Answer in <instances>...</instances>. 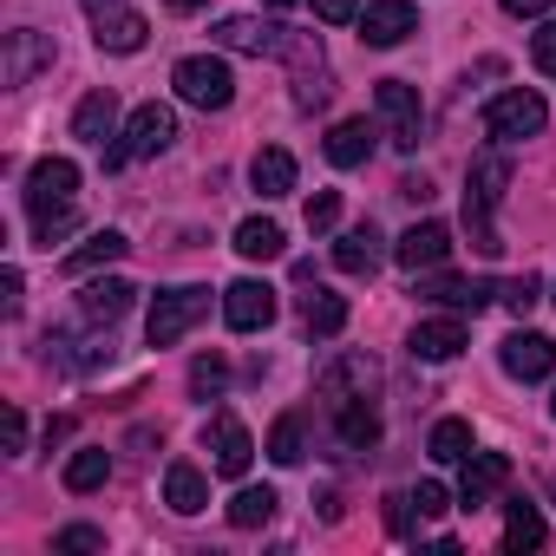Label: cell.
Here are the masks:
<instances>
[{
  "instance_id": "1",
  "label": "cell",
  "mask_w": 556,
  "mask_h": 556,
  "mask_svg": "<svg viewBox=\"0 0 556 556\" xmlns=\"http://www.w3.org/2000/svg\"><path fill=\"white\" fill-rule=\"evenodd\" d=\"M504 184H510V157H497V151L465 170V229H471V249H478V255H497V249H504V236H497V223H491Z\"/></svg>"
},
{
  "instance_id": "2",
  "label": "cell",
  "mask_w": 556,
  "mask_h": 556,
  "mask_svg": "<svg viewBox=\"0 0 556 556\" xmlns=\"http://www.w3.org/2000/svg\"><path fill=\"white\" fill-rule=\"evenodd\" d=\"M170 144H177V112H170V105H138V112L125 118V138L105 144V170H125V164L157 157V151H170Z\"/></svg>"
},
{
  "instance_id": "3",
  "label": "cell",
  "mask_w": 556,
  "mask_h": 556,
  "mask_svg": "<svg viewBox=\"0 0 556 556\" xmlns=\"http://www.w3.org/2000/svg\"><path fill=\"white\" fill-rule=\"evenodd\" d=\"M170 86H177V99L197 105V112H223V105L236 99V73H229V60H216V53H190V60H177Z\"/></svg>"
},
{
  "instance_id": "4",
  "label": "cell",
  "mask_w": 556,
  "mask_h": 556,
  "mask_svg": "<svg viewBox=\"0 0 556 556\" xmlns=\"http://www.w3.org/2000/svg\"><path fill=\"white\" fill-rule=\"evenodd\" d=\"M543 118H549V105H543V92H530V86H510V92H497V99L484 105V131H491L497 144L536 138Z\"/></svg>"
},
{
  "instance_id": "5",
  "label": "cell",
  "mask_w": 556,
  "mask_h": 556,
  "mask_svg": "<svg viewBox=\"0 0 556 556\" xmlns=\"http://www.w3.org/2000/svg\"><path fill=\"white\" fill-rule=\"evenodd\" d=\"M203 315H210V289H164V295L151 302L144 334H151V348H177Z\"/></svg>"
},
{
  "instance_id": "6",
  "label": "cell",
  "mask_w": 556,
  "mask_h": 556,
  "mask_svg": "<svg viewBox=\"0 0 556 556\" xmlns=\"http://www.w3.org/2000/svg\"><path fill=\"white\" fill-rule=\"evenodd\" d=\"M374 112H380V125H387V138H393L400 151H419L426 112H419V92H413L406 79H380V86H374Z\"/></svg>"
},
{
  "instance_id": "7",
  "label": "cell",
  "mask_w": 556,
  "mask_h": 556,
  "mask_svg": "<svg viewBox=\"0 0 556 556\" xmlns=\"http://www.w3.org/2000/svg\"><path fill=\"white\" fill-rule=\"evenodd\" d=\"M73 197H79V164L73 157H40L34 177H27V216L34 223L60 216V210H73Z\"/></svg>"
},
{
  "instance_id": "8",
  "label": "cell",
  "mask_w": 556,
  "mask_h": 556,
  "mask_svg": "<svg viewBox=\"0 0 556 556\" xmlns=\"http://www.w3.org/2000/svg\"><path fill=\"white\" fill-rule=\"evenodd\" d=\"M419 302L452 308V315H478V308L497 302V289L478 282V275H439V268H419Z\"/></svg>"
},
{
  "instance_id": "9",
  "label": "cell",
  "mask_w": 556,
  "mask_h": 556,
  "mask_svg": "<svg viewBox=\"0 0 556 556\" xmlns=\"http://www.w3.org/2000/svg\"><path fill=\"white\" fill-rule=\"evenodd\" d=\"M216 47L223 53H289L295 47V34L282 27V21H255V14H229V21H216Z\"/></svg>"
},
{
  "instance_id": "10",
  "label": "cell",
  "mask_w": 556,
  "mask_h": 556,
  "mask_svg": "<svg viewBox=\"0 0 556 556\" xmlns=\"http://www.w3.org/2000/svg\"><path fill=\"white\" fill-rule=\"evenodd\" d=\"M223 321H229L236 334H262V328L275 321V289L255 282V275L229 282V289H223Z\"/></svg>"
},
{
  "instance_id": "11",
  "label": "cell",
  "mask_w": 556,
  "mask_h": 556,
  "mask_svg": "<svg viewBox=\"0 0 556 556\" xmlns=\"http://www.w3.org/2000/svg\"><path fill=\"white\" fill-rule=\"evenodd\" d=\"M321 400H334V406H348V400H374V387H380V367L367 361V354H341V361H328L321 367Z\"/></svg>"
},
{
  "instance_id": "12",
  "label": "cell",
  "mask_w": 556,
  "mask_h": 556,
  "mask_svg": "<svg viewBox=\"0 0 556 556\" xmlns=\"http://www.w3.org/2000/svg\"><path fill=\"white\" fill-rule=\"evenodd\" d=\"M203 445H210V465H216L223 478H242V471H249V458H255V439L242 432V419H236V413H216V419L203 426Z\"/></svg>"
},
{
  "instance_id": "13",
  "label": "cell",
  "mask_w": 556,
  "mask_h": 556,
  "mask_svg": "<svg viewBox=\"0 0 556 556\" xmlns=\"http://www.w3.org/2000/svg\"><path fill=\"white\" fill-rule=\"evenodd\" d=\"M419 34V8L413 0H374V8H361V40L367 47H400Z\"/></svg>"
},
{
  "instance_id": "14",
  "label": "cell",
  "mask_w": 556,
  "mask_h": 556,
  "mask_svg": "<svg viewBox=\"0 0 556 556\" xmlns=\"http://www.w3.org/2000/svg\"><path fill=\"white\" fill-rule=\"evenodd\" d=\"M497 361H504V374H510V380H523V387H530V380H549V374H556V341H549V334H523V328H517V334L497 348Z\"/></svg>"
},
{
  "instance_id": "15",
  "label": "cell",
  "mask_w": 556,
  "mask_h": 556,
  "mask_svg": "<svg viewBox=\"0 0 556 556\" xmlns=\"http://www.w3.org/2000/svg\"><path fill=\"white\" fill-rule=\"evenodd\" d=\"M445 255H452V229H445V223H432V216H426V223H413V229L393 242V262H400V268H413V275H419V268H439Z\"/></svg>"
},
{
  "instance_id": "16",
  "label": "cell",
  "mask_w": 556,
  "mask_h": 556,
  "mask_svg": "<svg viewBox=\"0 0 556 556\" xmlns=\"http://www.w3.org/2000/svg\"><path fill=\"white\" fill-rule=\"evenodd\" d=\"M40 66H53V40L34 34V27L8 34V53H0V86H27Z\"/></svg>"
},
{
  "instance_id": "17",
  "label": "cell",
  "mask_w": 556,
  "mask_h": 556,
  "mask_svg": "<svg viewBox=\"0 0 556 556\" xmlns=\"http://www.w3.org/2000/svg\"><path fill=\"white\" fill-rule=\"evenodd\" d=\"M504 478H510V458L504 452H471L465 458V478H458V510H484Z\"/></svg>"
},
{
  "instance_id": "18",
  "label": "cell",
  "mask_w": 556,
  "mask_h": 556,
  "mask_svg": "<svg viewBox=\"0 0 556 556\" xmlns=\"http://www.w3.org/2000/svg\"><path fill=\"white\" fill-rule=\"evenodd\" d=\"M406 348H413V361H458V354L471 348V334H465L458 315H439V321H419Z\"/></svg>"
},
{
  "instance_id": "19",
  "label": "cell",
  "mask_w": 556,
  "mask_h": 556,
  "mask_svg": "<svg viewBox=\"0 0 556 556\" xmlns=\"http://www.w3.org/2000/svg\"><path fill=\"white\" fill-rule=\"evenodd\" d=\"M249 184H255V197H289L295 190V157L282 151V144H262L255 157H249Z\"/></svg>"
},
{
  "instance_id": "20",
  "label": "cell",
  "mask_w": 556,
  "mask_h": 556,
  "mask_svg": "<svg viewBox=\"0 0 556 556\" xmlns=\"http://www.w3.org/2000/svg\"><path fill=\"white\" fill-rule=\"evenodd\" d=\"M125 249H131V242H125L118 229H92V236H86V242L66 255V275H73V282H86V275H99V268L125 262Z\"/></svg>"
},
{
  "instance_id": "21",
  "label": "cell",
  "mask_w": 556,
  "mask_h": 556,
  "mask_svg": "<svg viewBox=\"0 0 556 556\" xmlns=\"http://www.w3.org/2000/svg\"><path fill=\"white\" fill-rule=\"evenodd\" d=\"M131 295H138L131 282H118V275H105V282H86V289H79V315H86L92 328H112V321H118V315L131 308Z\"/></svg>"
},
{
  "instance_id": "22",
  "label": "cell",
  "mask_w": 556,
  "mask_h": 556,
  "mask_svg": "<svg viewBox=\"0 0 556 556\" xmlns=\"http://www.w3.org/2000/svg\"><path fill=\"white\" fill-rule=\"evenodd\" d=\"M99 34V53H144V40H151V21L144 14H131V8H118V14H105V21H92Z\"/></svg>"
},
{
  "instance_id": "23",
  "label": "cell",
  "mask_w": 556,
  "mask_h": 556,
  "mask_svg": "<svg viewBox=\"0 0 556 556\" xmlns=\"http://www.w3.org/2000/svg\"><path fill=\"white\" fill-rule=\"evenodd\" d=\"M112 125H118V99H112V86H99V92H86V99L73 105V138L105 144V138H112Z\"/></svg>"
},
{
  "instance_id": "24",
  "label": "cell",
  "mask_w": 556,
  "mask_h": 556,
  "mask_svg": "<svg viewBox=\"0 0 556 556\" xmlns=\"http://www.w3.org/2000/svg\"><path fill=\"white\" fill-rule=\"evenodd\" d=\"M321 151H328V164H334V170H354V164H367V157H374V125H367V118H341V125L328 131V144H321Z\"/></svg>"
},
{
  "instance_id": "25",
  "label": "cell",
  "mask_w": 556,
  "mask_h": 556,
  "mask_svg": "<svg viewBox=\"0 0 556 556\" xmlns=\"http://www.w3.org/2000/svg\"><path fill=\"white\" fill-rule=\"evenodd\" d=\"M380 242H387V236H380L374 223H361V229H348V236L334 242V268H341V275H374V268H380V255H387Z\"/></svg>"
},
{
  "instance_id": "26",
  "label": "cell",
  "mask_w": 556,
  "mask_h": 556,
  "mask_svg": "<svg viewBox=\"0 0 556 556\" xmlns=\"http://www.w3.org/2000/svg\"><path fill=\"white\" fill-rule=\"evenodd\" d=\"M334 432H341L348 452H374V445H380V413H374V400H348V406H334Z\"/></svg>"
},
{
  "instance_id": "27",
  "label": "cell",
  "mask_w": 556,
  "mask_h": 556,
  "mask_svg": "<svg viewBox=\"0 0 556 556\" xmlns=\"http://www.w3.org/2000/svg\"><path fill=\"white\" fill-rule=\"evenodd\" d=\"M164 504H170V510H177V517H197V510H203V504H210V484H203V471H197V465H184V458H177V465H170V471H164Z\"/></svg>"
},
{
  "instance_id": "28",
  "label": "cell",
  "mask_w": 556,
  "mask_h": 556,
  "mask_svg": "<svg viewBox=\"0 0 556 556\" xmlns=\"http://www.w3.org/2000/svg\"><path fill=\"white\" fill-rule=\"evenodd\" d=\"M282 249H289V236L275 229L268 216H249V223H236V255H242V262H275Z\"/></svg>"
},
{
  "instance_id": "29",
  "label": "cell",
  "mask_w": 556,
  "mask_h": 556,
  "mask_svg": "<svg viewBox=\"0 0 556 556\" xmlns=\"http://www.w3.org/2000/svg\"><path fill=\"white\" fill-rule=\"evenodd\" d=\"M543 536H549V523L536 517V504L510 497L504 504V549H543Z\"/></svg>"
},
{
  "instance_id": "30",
  "label": "cell",
  "mask_w": 556,
  "mask_h": 556,
  "mask_svg": "<svg viewBox=\"0 0 556 556\" xmlns=\"http://www.w3.org/2000/svg\"><path fill=\"white\" fill-rule=\"evenodd\" d=\"M105 478H112V452H105V445H79V452L66 458V491L86 497V491H99Z\"/></svg>"
},
{
  "instance_id": "31",
  "label": "cell",
  "mask_w": 556,
  "mask_h": 556,
  "mask_svg": "<svg viewBox=\"0 0 556 556\" xmlns=\"http://www.w3.org/2000/svg\"><path fill=\"white\" fill-rule=\"evenodd\" d=\"M268 458H275V465H302V458H308V426H302V413H282V419H275Z\"/></svg>"
},
{
  "instance_id": "32",
  "label": "cell",
  "mask_w": 556,
  "mask_h": 556,
  "mask_svg": "<svg viewBox=\"0 0 556 556\" xmlns=\"http://www.w3.org/2000/svg\"><path fill=\"white\" fill-rule=\"evenodd\" d=\"M275 504H282V497H275L268 484H249V491L229 497V523H236V530H262V523L275 517Z\"/></svg>"
},
{
  "instance_id": "33",
  "label": "cell",
  "mask_w": 556,
  "mask_h": 556,
  "mask_svg": "<svg viewBox=\"0 0 556 556\" xmlns=\"http://www.w3.org/2000/svg\"><path fill=\"white\" fill-rule=\"evenodd\" d=\"M426 452H432L439 465H465L478 445H471V426H465V419H439V426H432V439H426Z\"/></svg>"
},
{
  "instance_id": "34",
  "label": "cell",
  "mask_w": 556,
  "mask_h": 556,
  "mask_svg": "<svg viewBox=\"0 0 556 556\" xmlns=\"http://www.w3.org/2000/svg\"><path fill=\"white\" fill-rule=\"evenodd\" d=\"M341 328H348V302H341V295H328V289H315V295H308V334L334 341Z\"/></svg>"
},
{
  "instance_id": "35",
  "label": "cell",
  "mask_w": 556,
  "mask_h": 556,
  "mask_svg": "<svg viewBox=\"0 0 556 556\" xmlns=\"http://www.w3.org/2000/svg\"><path fill=\"white\" fill-rule=\"evenodd\" d=\"M223 387H229V367H223V354H203V361L190 367V393H197V400H216Z\"/></svg>"
},
{
  "instance_id": "36",
  "label": "cell",
  "mask_w": 556,
  "mask_h": 556,
  "mask_svg": "<svg viewBox=\"0 0 556 556\" xmlns=\"http://www.w3.org/2000/svg\"><path fill=\"white\" fill-rule=\"evenodd\" d=\"M497 302H504L510 315H530V308L543 302V275H517V282H504V289H497Z\"/></svg>"
},
{
  "instance_id": "37",
  "label": "cell",
  "mask_w": 556,
  "mask_h": 556,
  "mask_svg": "<svg viewBox=\"0 0 556 556\" xmlns=\"http://www.w3.org/2000/svg\"><path fill=\"white\" fill-rule=\"evenodd\" d=\"M302 216H308V229H315V236H328V229L341 223V190H315Z\"/></svg>"
},
{
  "instance_id": "38",
  "label": "cell",
  "mask_w": 556,
  "mask_h": 556,
  "mask_svg": "<svg viewBox=\"0 0 556 556\" xmlns=\"http://www.w3.org/2000/svg\"><path fill=\"white\" fill-rule=\"evenodd\" d=\"M53 549H66V556H86V549H105V530H92V523H66V530L53 536Z\"/></svg>"
},
{
  "instance_id": "39",
  "label": "cell",
  "mask_w": 556,
  "mask_h": 556,
  "mask_svg": "<svg viewBox=\"0 0 556 556\" xmlns=\"http://www.w3.org/2000/svg\"><path fill=\"white\" fill-rule=\"evenodd\" d=\"M413 510H419V517H439V510H452V491H445L439 478H426V484L413 491Z\"/></svg>"
},
{
  "instance_id": "40",
  "label": "cell",
  "mask_w": 556,
  "mask_h": 556,
  "mask_svg": "<svg viewBox=\"0 0 556 556\" xmlns=\"http://www.w3.org/2000/svg\"><path fill=\"white\" fill-rule=\"evenodd\" d=\"M387 530L393 536H413V491H393L387 497Z\"/></svg>"
},
{
  "instance_id": "41",
  "label": "cell",
  "mask_w": 556,
  "mask_h": 556,
  "mask_svg": "<svg viewBox=\"0 0 556 556\" xmlns=\"http://www.w3.org/2000/svg\"><path fill=\"white\" fill-rule=\"evenodd\" d=\"M530 60H536V73H556V21H543V27H536Z\"/></svg>"
},
{
  "instance_id": "42",
  "label": "cell",
  "mask_w": 556,
  "mask_h": 556,
  "mask_svg": "<svg viewBox=\"0 0 556 556\" xmlns=\"http://www.w3.org/2000/svg\"><path fill=\"white\" fill-rule=\"evenodd\" d=\"M315 21L348 27V21H361V0H315Z\"/></svg>"
},
{
  "instance_id": "43",
  "label": "cell",
  "mask_w": 556,
  "mask_h": 556,
  "mask_svg": "<svg viewBox=\"0 0 556 556\" xmlns=\"http://www.w3.org/2000/svg\"><path fill=\"white\" fill-rule=\"evenodd\" d=\"M0 432H8V452H14V458L27 452V413H21V406H8V413H0Z\"/></svg>"
},
{
  "instance_id": "44",
  "label": "cell",
  "mask_w": 556,
  "mask_h": 556,
  "mask_svg": "<svg viewBox=\"0 0 556 556\" xmlns=\"http://www.w3.org/2000/svg\"><path fill=\"white\" fill-rule=\"evenodd\" d=\"M73 223H79V216H73V210H60V216H40V223H34V236H40V242L53 249L60 236H73Z\"/></svg>"
},
{
  "instance_id": "45",
  "label": "cell",
  "mask_w": 556,
  "mask_h": 556,
  "mask_svg": "<svg viewBox=\"0 0 556 556\" xmlns=\"http://www.w3.org/2000/svg\"><path fill=\"white\" fill-rule=\"evenodd\" d=\"M510 21H549V0H504Z\"/></svg>"
},
{
  "instance_id": "46",
  "label": "cell",
  "mask_w": 556,
  "mask_h": 556,
  "mask_svg": "<svg viewBox=\"0 0 556 556\" xmlns=\"http://www.w3.org/2000/svg\"><path fill=\"white\" fill-rule=\"evenodd\" d=\"M0 308H8V315H21V268H8V275H0Z\"/></svg>"
},
{
  "instance_id": "47",
  "label": "cell",
  "mask_w": 556,
  "mask_h": 556,
  "mask_svg": "<svg viewBox=\"0 0 556 556\" xmlns=\"http://www.w3.org/2000/svg\"><path fill=\"white\" fill-rule=\"evenodd\" d=\"M400 197H413V203H426V197H432V184H426V177H406V184H400Z\"/></svg>"
},
{
  "instance_id": "48",
  "label": "cell",
  "mask_w": 556,
  "mask_h": 556,
  "mask_svg": "<svg viewBox=\"0 0 556 556\" xmlns=\"http://www.w3.org/2000/svg\"><path fill=\"white\" fill-rule=\"evenodd\" d=\"M118 8H125V0H86V14H92V21H105V14H118Z\"/></svg>"
},
{
  "instance_id": "49",
  "label": "cell",
  "mask_w": 556,
  "mask_h": 556,
  "mask_svg": "<svg viewBox=\"0 0 556 556\" xmlns=\"http://www.w3.org/2000/svg\"><path fill=\"white\" fill-rule=\"evenodd\" d=\"M197 8H210V0H170V14H197Z\"/></svg>"
},
{
  "instance_id": "50",
  "label": "cell",
  "mask_w": 556,
  "mask_h": 556,
  "mask_svg": "<svg viewBox=\"0 0 556 556\" xmlns=\"http://www.w3.org/2000/svg\"><path fill=\"white\" fill-rule=\"evenodd\" d=\"M549 413H556V400H549Z\"/></svg>"
},
{
  "instance_id": "51",
  "label": "cell",
  "mask_w": 556,
  "mask_h": 556,
  "mask_svg": "<svg viewBox=\"0 0 556 556\" xmlns=\"http://www.w3.org/2000/svg\"><path fill=\"white\" fill-rule=\"evenodd\" d=\"M549 302H556V295H549Z\"/></svg>"
}]
</instances>
